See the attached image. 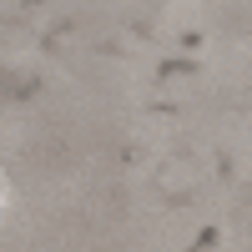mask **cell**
<instances>
[{
  "instance_id": "6da1fadb",
  "label": "cell",
  "mask_w": 252,
  "mask_h": 252,
  "mask_svg": "<svg viewBox=\"0 0 252 252\" xmlns=\"http://www.w3.org/2000/svg\"><path fill=\"white\" fill-rule=\"evenodd\" d=\"M197 61H161V76H192Z\"/></svg>"
},
{
  "instance_id": "7a4b0ae2",
  "label": "cell",
  "mask_w": 252,
  "mask_h": 252,
  "mask_svg": "<svg viewBox=\"0 0 252 252\" xmlns=\"http://www.w3.org/2000/svg\"><path fill=\"white\" fill-rule=\"evenodd\" d=\"M212 242H217V227H207V232H197V242L187 247V252H212Z\"/></svg>"
}]
</instances>
